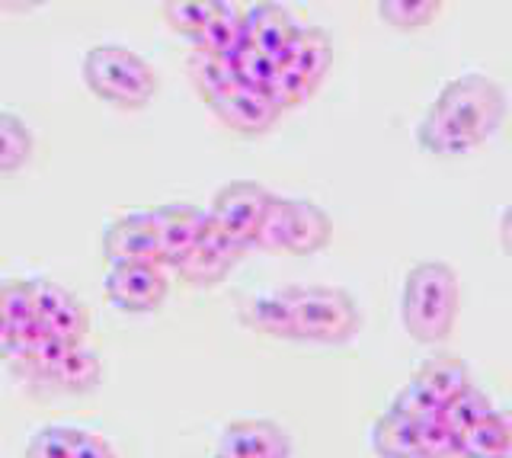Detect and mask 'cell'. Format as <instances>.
I'll return each instance as SVG.
<instances>
[{
	"label": "cell",
	"instance_id": "cell-1",
	"mask_svg": "<svg viewBox=\"0 0 512 458\" xmlns=\"http://www.w3.org/2000/svg\"><path fill=\"white\" fill-rule=\"evenodd\" d=\"M506 119V93L487 74H464L448 81L436 103L416 125V141L426 154L461 157L500 132Z\"/></svg>",
	"mask_w": 512,
	"mask_h": 458
},
{
	"label": "cell",
	"instance_id": "cell-2",
	"mask_svg": "<svg viewBox=\"0 0 512 458\" xmlns=\"http://www.w3.org/2000/svg\"><path fill=\"white\" fill-rule=\"evenodd\" d=\"M461 286L458 276L442 260L416 263L407 273L400 295V321L416 343H442L458 321Z\"/></svg>",
	"mask_w": 512,
	"mask_h": 458
},
{
	"label": "cell",
	"instance_id": "cell-3",
	"mask_svg": "<svg viewBox=\"0 0 512 458\" xmlns=\"http://www.w3.org/2000/svg\"><path fill=\"white\" fill-rule=\"evenodd\" d=\"M84 84L116 109H144L157 93V71L125 45H96L84 58Z\"/></svg>",
	"mask_w": 512,
	"mask_h": 458
},
{
	"label": "cell",
	"instance_id": "cell-4",
	"mask_svg": "<svg viewBox=\"0 0 512 458\" xmlns=\"http://www.w3.org/2000/svg\"><path fill=\"white\" fill-rule=\"evenodd\" d=\"M292 308L295 340L340 346L359 334V308L352 295L336 286H285L282 289Z\"/></svg>",
	"mask_w": 512,
	"mask_h": 458
},
{
	"label": "cell",
	"instance_id": "cell-5",
	"mask_svg": "<svg viewBox=\"0 0 512 458\" xmlns=\"http://www.w3.org/2000/svg\"><path fill=\"white\" fill-rule=\"evenodd\" d=\"M333 238V221L320 205L308 199H282L272 196L269 209L260 221L253 247L266 254H292L311 257L324 250Z\"/></svg>",
	"mask_w": 512,
	"mask_h": 458
},
{
	"label": "cell",
	"instance_id": "cell-6",
	"mask_svg": "<svg viewBox=\"0 0 512 458\" xmlns=\"http://www.w3.org/2000/svg\"><path fill=\"white\" fill-rule=\"evenodd\" d=\"M269 202H272V193L266 186L237 180L218 189L205 215H208V225L221 231L231 244H237L240 250H253V238H256V231H260V221L269 209Z\"/></svg>",
	"mask_w": 512,
	"mask_h": 458
},
{
	"label": "cell",
	"instance_id": "cell-7",
	"mask_svg": "<svg viewBox=\"0 0 512 458\" xmlns=\"http://www.w3.org/2000/svg\"><path fill=\"white\" fill-rule=\"evenodd\" d=\"M170 282L157 263H116L106 273L109 302L128 314H148L164 305Z\"/></svg>",
	"mask_w": 512,
	"mask_h": 458
},
{
	"label": "cell",
	"instance_id": "cell-8",
	"mask_svg": "<svg viewBox=\"0 0 512 458\" xmlns=\"http://www.w3.org/2000/svg\"><path fill=\"white\" fill-rule=\"evenodd\" d=\"M208 106H212V113L237 135H263L282 116V109L272 103L266 93L240 87V84H231L221 93H215V97L208 100Z\"/></svg>",
	"mask_w": 512,
	"mask_h": 458
},
{
	"label": "cell",
	"instance_id": "cell-9",
	"mask_svg": "<svg viewBox=\"0 0 512 458\" xmlns=\"http://www.w3.org/2000/svg\"><path fill=\"white\" fill-rule=\"evenodd\" d=\"M244 254L247 250H240L237 244H231L228 238H224L221 231H215L212 225H208L202 231V238L189 247V254L176 263L173 270L180 273V279L189 282V286L205 289V286H218V282L240 263Z\"/></svg>",
	"mask_w": 512,
	"mask_h": 458
},
{
	"label": "cell",
	"instance_id": "cell-10",
	"mask_svg": "<svg viewBox=\"0 0 512 458\" xmlns=\"http://www.w3.org/2000/svg\"><path fill=\"white\" fill-rule=\"evenodd\" d=\"M103 254L109 266L116 263H157L160 266V241L151 212H135L116 218L103 234Z\"/></svg>",
	"mask_w": 512,
	"mask_h": 458
},
{
	"label": "cell",
	"instance_id": "cell-11",
	"mask_svg": "<svg viewBox=\"0 0 512 458\" xmlns=\"http://www.w3.org/2000/svg\"><path fill=\"white\" fill-rule=\"evenodd\" d=\"M292 439L272 420H237L224 426L215 458H288Z\"/></svg>",
	"mask_w": 512,
	"mask_h": 458
},
{
	"label": "cell",
	"instance_id": "cell-12",
	"mask_svg": "<svg viewBox=\"0 0 512 458\" xmlns=\"http://www.w3.org/2000/svg\"><path fill=\"white\" fill-rule=\"evenodd\" d=\"M154 225H157V241H160V266H176L189 247L202 238L208 228V215L189 202H173L164 209H154Z\"/></svg>",
	"mask_w": 512,
	"mask_h": 458
},
{
	"label": "cell",
	"instance_id": "cell-13",
	"mask_svg": "<svg viewBox=\"0 0 512 458\" xmlns=\"http://www.w3.org/2000/svg\"><path fill=\"white\" fill-rule=\"evenodd\" d=\"M298 33L295 17L285 7L272 4V0H263V4H253L244 13V39L250 49L266 52L272 58H282V52L288 49V42Z\"/></svg>",
	"mask_w": 512,
	"mask_h": 458
},
{
	"label": "cell",
	"instance_id": "cell-14",
	"mask_svg": "<svg viewBox=\"0 0 512 458\" xmlns=\"http://www.w3.org/2000/svg\"><path fill=\"white\" fill-rule=\"evenodd\" d=\"M330 65H333V42L324 29H317V26H298V33L292 36L288 49L279 58V68L308 77L314 87L324 84Z\"/></svg>",
	"mask_w": 512,
	"mask_h": 458
},
{
	"label": "cell",
	"instance_id": "cell-15",
	"mask_svg": "<svg viewBox=\"0 0 512 458\" xmlns=\"http://www.w3.org/2000/svg\"><path fill=\"white\" fill-rule=\"evenodd\" d=\"M100 378H103L100 356H96L90 346L77 343L39 378L36 385H42L48 391H58V394H87L100 385Z\"/></svg>",
	"mask_w": 512,
	"mask_h": 458
},
{
	"label": "cell",
	"instance_id": "cell-16",
	"mask_svg": "<svg viewBox=\"0 0 512 458\" xmlns=\"http://www.w3.org/2000/svg\"><path fill=\"white\" fill-rule=\"evenodd\" d=\"M237 314H240V321H244V327L256 330V334L279 337V340H295L292 308H288V298H285L282 289L244 295L237 302Z\"/></svg>",
	"mask_w": 512,
	"mask_h": 458
},
{
	"label": "cell",
	"instance_id": "cell-17",
	"mask_svg": "<svg viewBox=\"0 0 512 458\" xmlns=\"http://www.w3.org/2000/svg\"><path fill=\"white\" fill-rule=\"evenodd\" d=\"M413 382L416 385H423L432 398H436L442 407L455 398V394H461L471 382V369L464 366V362L452 353H436V356H429L420 369H416L413 375Z\"/></svg>",
	"mask_w": 512,
	"mask_h": 458
},
{
	"label": "cell",
	"instance_id": "cell-18",
	"mask_svg": "<svg viewBox=\"0 0 512 458\" xmlns=\"http://www.w3.org/2000/svg\"><path fill=\"white\" fill-rule=\"evenodd\" d=\"M192 45L202 52H212V55L224 58L234 71L240 55L250 49L247 39H244V13H240L237 7H228L221 17H215L196 39H192Z\"/></svg>",
	"mask_w": 512,
	"mask_h": 458
},
{
	"label": "cell",
	"instance_id": "cell-19",
	"mask_svg": "<svg viewBox=\"0 0 512 458\" xmlns=\"http://www.w3.org/2000/svg\"><path fill=\"white\" fill-rule=\"evenodd\" d=\"M509 442H512L509 417L500 414V410H490L484 420L461 433L458 458H509Z\"/></svg>",
	"mask_w": 512,
	"mask_h": 458
},
{
	"label": "cell",
	"instance_id": "cell-20",
	"mask_svg": "<svg viewBox=\"0 0 512 458\" xmlns=\"http://www.w3.org/2000/svg\"><path fill=\"white\" fill-rule=\"evenodd\" d=\"M372 449L378 458H423L420 426L388 410L372 426Z\"/></svg>",
	"mask_w": 512,
	"mask_h": 458
},
{
	"label": "cell",
	"instance_id": "cell-21",
	"mask_svg": "<svg viewBox=\"0 0 512 458\" xmlns=\"http://www.w3.org/2000/svg\"><path fill=\"white\" fill-rule=\"evenodd\" d=\"M228 7H231L228 0H164V7L160 10H164V20L173 33H180L192 42Z\"/></svg>",
	"mask_w": 512,
	"mask_h": 458
},
{
	"label": "cell",
	"instance_id": "cell-22",
	"mask_svg": "<svg viewBox=\"0 0 512 458\" xmlns=\"http://www.w3.org/2000/svg\"><path fill=\"white\" fill-rule=\"evenodd\" d=\"M186 74L192 87L199 90V97L208 103L215 97V93H221L224 87L234 84V71L224 58L212 55V52H202V49H192L189 58H186Z\"/></svg>",
	"mask_w": 512,
	"mask_h": 458
},
{
	"label": "cell",
	"instance_id": "cell-23",
	"mask_svg": "<svg viewBox=\"0 0 512 458\" xmlns=\"http://www.w3.org/2000/svg\"><path fill=\"white\" fill-rule=\"evenodd\" d=\"M29 157H32L29 125L13 113H0V173L23 170L29 164Z\"/></svg>",
	"mask_w": 512,
	"mask_h": 458
},
{
	"label": "cell",
	"instance_id": "cell-24",
	"mask_svg": "<svg viewBox=\"0 0 512 458\" xmlns=\"http://www.w3.org/2000/svg\"><path fill=\"white\" fill-rule=\"evenodd\" d=\"M442 0H378L381 20L400 29V33H416L439 17Z\"/></svg>",
	"mask_w": 512,
	"mask_h": 458
},
{
	"label": "cell",
	"instance_id": "cell-25",
	"mask_svg": "<svg viewBox=\"0 0 512 458\" xmlns=\"http://www.w3.org/2000/svg\"><path fill=\"white\" fill-rule=\"evenodd\" d=\"M71 346H77V343H64L61 337H55V334H45L29 346V350H23V353H16V356H10V362H13V369L20 372L23 378H29V382H39V378L55 366V362L71 350Z\"/></svg>",
	"mask_w": 512,
	"mask_h": 458
},
{
	"label": "cell",
	"instance_id": "cell-26",
	"mask_svg": "<svg viewBox=\"0 0 512 458\" xmlns=\"http://www.w3.org/2000/svg\"><path fill=\"white\" fill-rule=\"evenodd\" d=\"M490 410H493V404H490L487 394L480 391L477 385H468L461 394H455V398L442 407V420L461 436L464 430H471L474 423L484 420Z\"/></svg>",
	"mask_w": 512,
	"mask_h": 458
},
{
	"label": "cell",
	"instance_id": "cell-27",
	"mask_svg": "<svg viewBox=\"0 0 512 458\" xmlns=\"http://www.w3.org/2000/svg\"><path fill=\"white\" fill-rule=\"evenodd\" d=\"M276 77H279V61L272 58V55H266V52H256V49H247L244 55H240L237 65H234V84L260 90V93H266V97L272 93Z\"/></svg>",
	"mask_w": 512,
	"mask_h": 458
},
{
	"label": "cell",
	"instance_id": "cell-28",
	"mask_svg": "<svg viewBox=\"0 0 512 458\" xmlns=\"http://www.w3.org/2000/svg\"><path fill=\"white\" fill-rule=\"evenodd\" d=\"M394 414H400L404 420L410 423H429V420H439L442 417V404L432 398V394L423 388V385H416L413 378H410V385H404L397 394H394V404H391Z\"/></svg>",
	"mask_w": 512,
	"mask_h": 458
},
{
	"label": "cell",
	"instance_id": "cell-29",
	"mask_svg": "<svg viewBox=\"0 0 512 458\" xmlns=\"http://www.w3.org/2000/svg\"><path fill=\"white\" fill-rule=\"evenodd\" d=\"M36 318L32 311V289L29 279H10L0 282V321H4L10 330H16L20 324Z\"/></svg>",
	"mask_w": 512,
	"mask_h": 458
},
{
	"label": "cell",
	"instance_id": "cell-30",
	"mask_svg": "<svg viewBox=\"0 0 512 458\" xmlns=\"http://www.w3.org/2000/svg\"><path fill=\"white\" fill-rule=\"evenodd\" d=\"M45 330H48V334L61 337L64 343H84L87 330H90L87 308L80 305L74 295H68V298H64V305L45 321Z\"/></svg>",
	"mask_w": 512,
	"mask_h": 458
},
{
	"label": "cell",
	"instance_id": "cell-31",
	"mask_svg": "<svg viewBox=\"0 0 512 458\" xmlns=\"http://www.w3.org/2000/svg\"><path fill=\"white\" fill-rule=\"evenodd\" d=\"M74 446V426H42L29 439L26 458H71Z\"/></svg>",
	"mask_w": 512,
	"mask_h": 458
},
{
	"label": "cell",
	"instance_id": "cell-32",
	"mask_svg": "<svg viewBox=\"0 0 512 458\" xmlns=\"http://www.w3.org/2000/svg\"><path fill=\"white\" fill-rule=\"evenodd\" d=\"M458 446H461V436L442 417L429 420V423H420L423 458H458Z\"/></svg>",
	"mask_w": 512,
	"mask_h": 458
},
{
	"label": "cell",
	"instance_id": "cell-33",
	"mask_svg": "<svg viewBox=\"0 0 512 458\" xmlns=\"http://www.w3.org/2000/svg\"><path fill=\"white\" fill-rule=\"evenodd\" d=\"M314 84L308 81V77H301L295 71H288V68H279V77H276V84H272V103H276L282 113L285 109H295L301 103H308L314 97Z\"/></svg>",
	"mask_w": 512,
	"mask_h": 458
},
{
	"label": "cell",
	"instance_id": "cell-34",
	"mask_svg": "<svg viewBox=\"0 0 512 458\" xmlns=\"http://www.w3.org/2000/svg\"><path fill=\"white\" fill-rule=\"evenodd\" d=\"M29 289H32V311H36V318H39L42 327L64 305V298L71 295L68 289H61L58 282H52V279H29Z\"/></svg>",
	"mask_w": 512,
	"mask_h": 458
},
{
	"label": "cell",
	"instance_id": "cell-35",
	"mask_svg": "<svg viewBox=\"0 0 512 458\" xmlns=\"http://www.w3.org/2000/svg\"><path fill=\"white\" fill-rule=\"evenodd\" d=\"M71 458H116V452H112V446L103 436L87 433V430H74Z\"/></svg>",
	"mask_w": 512,
	"mask_h": 458
},
{
	"label": "cell",
	"instance_id": "cell-36",
	"mask_svg": "<svg viewBox=\"0 0 512 458\" xmlns=\"http://www.w3.org/2000/svg\"><path fill=\"white\" fill-rule=\"evenodd\" d=\"M48 4V0H0V10H7V13H29V10H36Z\"/></svg>",
	"mask_w": 512,
	"mask_h": 458
},
{
	"label": "cell",
	"instance_id": "cell-37",
	"mask_svg": "<svg viewBox=\"0 0 512 458\" xmlns=\"http://www.w3.org/2000/svg\"><path fill=\"white\" fill-rule=\"evenodd\" d=\"M10 356V327L0 321V359Z\"/></svg>",
	"mask_w": 512,
	"mask_h": 458
},
{
	"label": "cell",
	"instance_id": "cell-38",
	"mask_svg": "<svg viewBox=\"0 0 512 458\" xmlns=\"http://www.w3.org/2000/svg\"><path fill=\"white\" fill-rule=\"evenodd\" d=\"M253 4H263V0H253Z\"/></svg>",
	"mask_w": 512,
	"mask_h": 458
}]
</instances>
